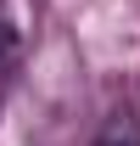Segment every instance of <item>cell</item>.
I'll use <instances>...</instances> for the list:
<instances>
[{
    "label": "cell",
    "mask_w": 140,
    "mask_h": 146,
    "mask_svg": "<svg viewBox=\"0 0 140 146\" xmlns=\"http://www.w3.org/2000/svg\"><path fill=\"white\" fill-rule=\"evenodd\" d=\"M34 23H39L34 0H0V73L6 79L22 68V56L34 45Z\"/></svg>",
    "instance_id": "1"
},
{
    "label": "cell",
    "mask_w": 140,
    "mask_h": 146,
    "mask_svg": "<svg viewBox=\"0 0 140 146\" xmlns=\"http://www.w3.org/2000/svg\"><path fill=\"white\" fill-rule=\"evenodd\" d=\"M90 146H140V112L135 107H112L95 129V141Z\"/></svg>",
    "instance_id": "2"
}]
</instances>
